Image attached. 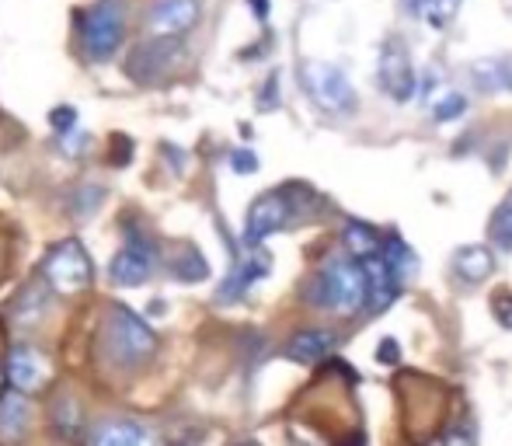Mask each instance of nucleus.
<instances>
[{"instance_id": "9b49d317", "label": "nucleus", "mask_w": 512, "mask_h": 446, "mask_svg": "<svg viewBox=\"0 0 512 446\" xmlns=\"http://www.w3.org/2000/svg\"><path fill=\"white\" fill-rule=\"evenodd\" d=\"M359 265H363V276H366V311L384 314L387 307L394 304V297L401 293L398 279H394V272L387 269L384 255H373Z\"/></svg>"}, {"instance_id": "c85d7f7f", "label": "nucleus", "mask_w": 512, "mask_h": 446, "mask_svg": "<svg viewBox=\"0 0 512 446\" xmlns=\"http://www.w3.org/2000/svg\"><path fill=\"white\" fill-rule=\"evenodd\" d=\"M230 164H234L237 175H251V171H258V157L251 154V150H234V154H230Z\"/></svg>"}, {"instance_id": "f03ea898", "label": "nucleus", "mask_w": 512, "mask_h": 446, "mask_svg": "<svg viewBox=\"0 0 512 446\" xmlns=\"http://www.w3.org/2000/svg\"><path fill=\"white\" fill-rule=\"evenodd\" d=\"M105 352L119 370H140L157 356V335L136 311L115 304L105 318Z\"/></svg>"}, {"instance_id": "f257e3e1", "label": "nucleus", "mask_w": 512, "mask_h": 446, "mask_svg": "<svg viewBox=\"0 0 512 446\" xmlns=\"http://www.w3.org/2000/svg\"><path fill=\"white\" fill-rule=\"evenodd\" d=\"M310 304L324 307L331 314L352 318L366 307V276L363 265L352 255H335L324 262V269L310 283Z\"/></svg>"}, {"instance_id": "0eeeda50", "label": "nucleus", "mask_w": 512, "mask_h": 446, "mask_svg": "<svg viewBox=\"0 0 512 446\" xmlns=\"http://www.w3.org/2000/svg\"><path fill=\"white\" fill-rule=\"evenodd\" d=\"M377 81H380V88H384V95L391 98V102H408V98L418 91L408 46H405V39H398V35H391V39L380 46Z\"/></svg>"}, {"instance_id": "9d476101", "label": "nucleus", "mask_w": 512, "mask_h": 446, "mask_svg": "<svg viewBox=\"0 0 512 446\" xmlns=\"http://www.w3.org/2000/svg\"><path fill=\"white\" fill-rule=\"evenodd\" d=\"M290 217H293L290 199H286L283 192H265V196H258L255 203H251L248 220H244V241H248L251 248H258L265 237L283 230L286 223H290Z\"/></svg>"}, {"instance_id": "a878e982", "label": "nucleus", "mask_w": 512, "mask_h": 446, "mask_svg": "<svg viewBox=\"0 0 512 446\" xmlns=\"http://www.w3.org/2000/svg\"><path fill=\"white\" fill-rule=\"evenodd\" d=\"M443 446H478V429H474V422L471 419L457 422V426L446 433Z\"/></svg>"}, {"instance_id": "473e14b6", "label": "nucleus", "mask_w": 512, "mask_h": 446, "mask_svg": "<svg viewBox=\"0 0 512 446\" xmlns=\"http://www.w3.org/2000/svg\"><path fill=\"white\" fill-rule=\"evenodd\" d=\"M227 446H262L258 440H251V436H241V440H230Z\"/></svg>"}, {"instance_id": "a211bd4d", "label": "nucleus", "mask_w": 512, "mask_h": 446, "mask_svg": "<svg viewBox=\"0 0 512 446\" xmlns=\"http://www.w3.org/2000/svg\"><path fill=\"white\" fill-rule=\"evenodd\" d=\"M46 314H49V286L46 283L25 286V290L18 293V300H14V307H11L14 325H21V328L39 325Z\"/></svg>"}, {"instance_id": "423d86ee", "label": "nucleus", "mask_w": 512, "mask_h": 446, "mask_svg": "<svg viewBox=\"0 0 512 446\" xmlns=\"http://www.w3.org/2000/svg\"><path fill=\"white\" fill-rule=\"evenodd\" d=\"M182 56H185L182 39H147L129 53L126 74L136 84H157L182 63Z\"/></svg>"}, {"instance_id": "dca6fc26", "label": "nucleus", "mask_w": 512, "mask_h": 446, "mask_svg": "<svg viewBox=\"0 0 512 446\" xmlns=\"http://www.w3.org/2000/svg\"><path fill=\"white\" fill-rule=\"evenodd\" d=\"M154 436L136 419H105L91 433V446H150Z\"/></svg>"}, {"instance_id": "2eb2a0df", "label": "nucleus", "mask_w": 512, "mask_h": 446, "mask_svg": "<svg viewBox=\"0 0 512 446\" xmlns=\"http://www.w3.org/2000/svg\"><path fill=\"white\" fill-rule=\"evenodd\" d=\"M467 77H471V84L481 91V95L512 91V56H488V60L471 63Z\"/></svg>"}, {"instance_id": "aec40b11", "label": "nucleus", "mask_w": 512, "mask_h": 446, "mask_svg": "<svg viewBox=\"0 0 512 446\" xmlns=\"http://www.w3.org/2000/svg\"><path fill=\"white\" fill-rule=\"evenodd\" d=\"M342 244H345V255H352L356 262H366V258H373V255H380V251H384L377 230L366 227V223H356V220L345 227Z\"/></svg>"}, {"instance_id": "ddd939ff", "label": "nucleus", "mask_w": 512, "mask_h": 446, "mask_svg": "<svg viewBox=\"0 0 512 446\" xmlns=\"http://www.w3.org/2000/svg\"><path fill=\"white\" fill-rule=\"evenodd\" d=\"M269 269H272V258L265 255L262 248H255L251 255H244L241 262L230 269V276L223 279V286H220V300L223 304H230V300H241L244 293L251 290V286L258 283V279H265L269 276Z\"/></svg>"}, {"instance_id": "393cba45", "label": "nucleus", "mask_w": 512, "mask_h": 446, "mask_svg": "<svg viewBox=\"0 0 512 446\" xmlns=\"http://www.w3.org/2000/svg\"><path fill=\"white\" fill-rule=\"evenodd\" d=\"M422 11L429 18V25L443 28L453 18V11H457V0H422Z\"/></svg>"}, {"instance_id": "39448f33", "label": "nucleus", "mask_w": 512, "mask_h": 446, "mask_svg": "<svg viewBox=\"0 0 512 446\" xmlns=\"http://www.w3.org/2000/svg\"><path fill=\"white\" fill-rule=\"evenodd\" d=\"M300 77H304V88L310 95V102L328 115H356L359 98L352 81L345 77V70H338L335 63L324 60H307L300 67Z\"/></svg>"}, {"instance_id": "f3484780", "label": "nucleus", "mask_w": 512, "mask_h": 446, "mask_svg": "<svg viewBox=\"0 0 512 446\" xmlns=\"http://www.w3.org/2000/svg\"><path fill=\"white\" fill-rule=\"evenodd\" d=\"M331 349H335V335L324 332V328H304V332H297L286 342V356L293 363H307V366L331 356Z\"/></svg>"}, {"instance_id": "cd10ccee", "label": "nucleus", "mask_w": 512, "mask_h": 446, "mask_svg": "<svg viewBox=\"0 0 512 446\" xmlns=\"http://www.w3.org/2000/svg\"><path fill=\"white\" fill-rule=\"evenodd\" d=\"M377 359L384 366H398L401 363V345H398V338H384V342L377 345Z\"/></svg>"}, {"instance_id": "412c9836", "label": "nucleus", "mask_w": 512, "mask_h": 446, "mask_svg": "<svg viewBox=\"0 0 512 446\" xmlns=\"http://www.w3.org/2000/svg\"><path fill=\"white\" fill-rule=\"evenodd\" d=\"M384 262H387V269L394 272V279H398V286H405L408 279H411V272H415V255H411V248L401 237H391V241H384Z\"/></svg>"}, {"instance_id": "6e6552de", "label": "nucleus", "mask_w": 512, "mask_h": 446, "mask_svg": "<svg viewBox=\"0 0 512 446\" xmlns=\"http://www.w3.org/2000/svg\"><path fill=\"white\" fill-rule=\"evenodd\" d=\"M203 0H154L147 11L150 39H185L199 25Z\"/></svg>"}, {"instance_id": "f8f14e48", "label": "nucleus", "mask_w": 512, "mask_h": 446, "mask_svg": "<svg viewBox=\"0 0 512 446\" xmlns=\"http://www.w3.org/2000/svg\"><path fill=\"white\" fill-rule=\"evenodd\" d=\"M154 272V251L150 244H126L108 265V276L115 286H143Z\"/></svg>"}, {"instance_id": "4468645a", "label": "nucleus", "mask_w": 512, "mask_h": 446, "mask_svg": "<svg viewBox=\"0 0 512 446\" xmlns=\"http://www.w3.org/2000/svg\"><path fill=\"white\" fill-rule=\"evenodd\" d=\"M495 272V255L488 244H464V248L453 251V276L467 286L485 283Z\"/></svg>"}, {"instance_id": "6ab92c4d", "label": "nucleus", "mask_w": 512, "mask_h": 446, "mask_svg": "<svg viewBox=\"0 0 512 446\" xmlns=\"http://www.w3.org/2000/svg\"><path fill=\"white\" fill-rule=\"evenodd\" d=\"M32 429V405L25 394H7L0 398V433L7 440H21Z\"/></svg>"}, {"instance_id": "7c9ffc66", "label": "nucleus", "mask_w": 512, "mask_h": 446, "mask_svg": "<svg viewBox=\"0 0 512 446\" xmlns=\"http://www.w3.org/2000/svg\"><path fill=\"white\" fill-rule=\"evenodd\" d=\"M276 84H279V77L272 74L269 81H265V98L258 105H262V109H269V105H276Z\"/></svg>"}, {"instance_id": "7ed1b4c3", "label": "nucleus", "mask_w": 512, "mask_h": 446, "mask_svg": "<svg viewBox=\"0 0 512 446\" xmlns=\"http://www.w3.org/2000/svg\"><path fill=\"white\" fill-rule=\"evenodd\" d=\"M42 279L60 297H77L95 283V262L81 241H60L42 262Z\"/></svg>"}, {"instance_id": "b1692460", "label": "nucleus", "mask_w": 512, "mask_h": 446, "mask_svg": "<svg viewBox=\"0 0 512 446\" xmlns=\"http://www.w3.org/2000/svg\"><path fill=\"white\" fill-rule=\"evenodd\" d=\"M492 241L502 244V248H512V199L506 206H502L499 213H495L492 220Z\"/></svg>"}, {"instance_id": "1a4fd4ad", "label": "nucleus", "mask_w": 512, "mask_h": 446, "mask_svg": "<svg viewBox=\"0 0 512 446\" xmlns=\"http://www.w3.org/2000/svg\"><path fill=\"white\" fill-rule=\"evenodd\" d=\"M7 384L14 387V394H39L42 387L53 380V363L42 349L35 345H14L11 356H7Z\"/></svg>"}, {"instance_id": "4be33fe9", "label": "nucleus", "mask_w": 512, "mask_h": 446, "mask_svg": "<svg viewBox=\"0 0 512 446\" xmlns=\"http://www.w3.org/2000/svg\"><path fill=\"white\" fill-rule=\"evenodd\" d=\"M171 272H175L182 283H203V279L209 276V265L196 248H185L182 255L171 262Z\"/></svg>"}, {"instance_id": "20e7f679", "label": "nucleus", "mask_w": 512, "mask_h": 446, "mask_svg": "<svg viewBox=\"0 0 512 446\" xmlns=\"http://www.w3.org/2000/svg\"><path fill=\"white\" fill-rule=\"evenodd\" d=\"M126 39V18L119 0H98L81 14V49L91 63H105Z\"/></svg>"}, {"instance_id": "c756f323", "label": "nucleus", "mask_w": 512, "mask_h": 446, "mask_svg": "<svg viewBox=\"0 0 512 446\" xmlns=\"http://www.w3.org/2000/svg\"><path fill=\"white\" fill-rule=\"evenodd\" d=\"M49 122H53L56 129H70L77 122V115H74V109H56L53 115H49Z\"/></svg>"}, {"instance_id": "72a5a7b5", "label": "nucleus", "mask_w": 512, "mask_h": 446, "mask_svg": "<svg viewBox=\"0 0 512 446\" xmlns=\"http://www.w3.org/2000/svg\"><path fill=\"white\" fill-rule=\"evenodd\" d=\"M290 446H317V443L314 440H304V436H293Z\"/></svg>"}, {"instance_id": "5701e85b", "label": "nucleus", "mask_w": 512, "mask_h": 446, "mask_svg": "<svg viewBox=\"0 0 512 446\" xmlns=\"http://www.w3.org/2000/svg\"><path fill=\"white\" fill-rule=\"evenodd\" d=\"M464 112H467V98L460 95V91H446V95L432 105V119H436V122H453V119H460Z\"/></svg>"}, {"instance_id": "2f4dec72", "label": "nucleus", "mask_w": 512, "mask_h": 446, "mask_svg": "<svg viewBox=\"0 0 512 446\" xmlns=\"http://www.w3.org/2000/svg\"><path fill=\"white\" fill-rule=\"evenodd\" d=\"M251 7H255L258 18H265V14H269V0H251Z\"/></svg>"}, {"instance_id": "bb28decb", "label": "nucleus", "mask_w": 512, "mask_h": 446, "mask_svg": "<svg viewBox=\"0 0 512 446\" xmlns=\"http://www.w3.org/2000/svg\"><path fill=\"white\" fill-rule=\"evenodd\" d=\"M492 314L506 332H512V293H495L492 300Z\"/></svg>"}]
</instances>
